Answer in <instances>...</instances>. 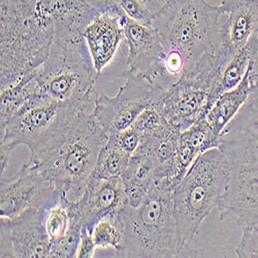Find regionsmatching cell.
Wrapping results in <instances>:
<instances>
[{"instance_id": "6da1fadb", "label": "cell", "mask_w": 258, "mask_h": 258, "mask_svg": "<svg viewBox=\"0 0 258 258\" xmlns=\"http://www.w3.org/2000/svg\"><path fill=\"white\" fill-rule=\"evenodd\" d=\"M164 49L166 88L180 79L210 90L231 58L221 30V12L206 0H184L153 21Z\"/></svg>"}, {"instance_id": "7a4b0ae2", "label": "cell", "mask_w": 258, "mask_h": 258, "mask_svg": "<svg viewBox=\"0 0 258 258\" xmlns=\"http://www.w3.org/2000/svg\"><path fill=\"white\" fill-rule=\"evenodd\" d=\"M255 63L258 71V57ZM219 149L230 169L228 188L217 208L220 219L234 217L241 228L258 224V85L225 127Z\"/></svg>"}, {"instance_id": "3957f363", "label": "cell", "mask_w": 258, "mask_h": 258, "mask_svg": "<svg viewBox=\"0 0 258 258\" xmlns=\"http://www.w3.org/2000/svg\"><path fill=\"white\" fill-rule=\"evenodd\" d=\"M175 183L162 179L138 207L128 203L117 213L124 230V246L116 257H198L180 234L173 204Z\"/></svg>"}, {"instance_id": "277c9868", "label": "cell", "mask_w": 258, "mask_h": 258, "mask_svg": "<svg viewBox=\"0 0 258 258\" xmlns=\"http://www.w3.org/2000/svg\"><path fill=\"white\" fill-rule=\"evenodd\" d=\"M109 141L95 116L80 110L64 139L48 152L28 163L72 201H78L92 177L99 153Z\"/></svg>"}, {"instance_id": "5b68a950", "label": "cell", "mask_w": 258, "mask_h": 258, "mask_svg": "<svg viewBox=\"0 0 258 258\" xmlns=\"http://www.w3.org/2000/svg\"><path fill=\"white\" fill-rule=\"evenodd\" d=\"M229 180L228 161L219 148H214L199 156L174 186L175 217L180 234L187 244L191 245L204 220L218 208Z\"/></svg>"}, {"instance_id": "8992f818", "label": "cell", "mask_w": 258, "mask_h": 258, "mask_svg": "<svg viewBox=\"0 0 258 258\" xmlns=\"http://www.w3.org/2000/svg\"><path fill=\"white\" fill-rule=\"evenodd\" d=\"M83 109L35 95L29 98L0 129V171L5 175L17 146H26L30 158L56 147L66 137L75 115Z\"/></svg>"}, {"instance_id": "52a82bcc", "label": "cell", "mask_w": 258, "mask_h": 258, "mask_svg": "<svg viewBox=\"0 0 258 258\" xmlns=\"http://www.w3.org/2000/svg\"><path fill=\"white\" fill-rule=\"evenodd\" d=\"M98 76L85 50L84 38H55L33 79L40 96L86 110L97 97Z\"/></svg>"}, {"instance_id": "ba28073f", "label": "cell", "mask_w": 258, "mask_h": 258, "mask_svg": "<svg viewBox=\"0 0 258 258\" xmlns=\"http://www.w3.org/2000/svg\"><path fill=\"white\" fill-rule=\"evenodd\" d=\"M114 97L101 93L94 101L92 114L111 135L131 127L143 111L151 105H158L165 92L160 85L138 78H126Z\"/></svg>"}, {"instance_id": "9c48e42d", "label": "cell", "mask_w": 258, "mask_h": 258, "mask_svg": "<svg viewBox=\"0 0 258 258\" xmlns=\"http://www.w3.org/2000/svg\"><path fill=\"white\" fill-rule=\"evenodd\" d=\"M62 195L63 192L27 162L11 179L2 175L0 216L12 219L29 209L49 208Z\"/></svg>"}, {"instance_id": "30bf717a", "label": "cell", "mask_w": 258, "mask_h": 258, "mask_svg": "<svg viewBox=\"0 0 258 258\" xmlns=\"http://www.w3.org/2000/svg\"><path fill=\"white\" fill-rule=\"evenodd\" d=\"M124 39L128 47L127 71L123 78H138L160 85L166 89L161 37L153 25H144L121 15Z\"/></svg>"}, {"instance_id": "8fae6325", "label": "cell", "mask_w": 258, "mask_h": 258, "mask_svg": "<svg viewBox=\"0 0 258 258\" xmlns=\"http://www.w3.org/2000/svg\"><path fill=\"white\" fill-rule=\"evenodd\" d=\"M46 208H33L19 216L2 217V258H51V242L44 226Z\"/></svg>"}, {"instance_id": "7c38bea8", "label": "cell", "mask_w": 258, "mask_h": 258, "mask_svg": "<svg viewBox=\"0 0 258 258\" xmlns=\"http://www.w3.org/2000/svg\"><path fill=\"white\" fill-rule=\"evenodd\" d=\"M127 203L121 177L113 179L91 177L83 196L78 201H71V209L82 228L92 230L101 218L119 211Z\"/></svg>"}, {"instance_id": "4fadbf2b", "label": "cell", "mask_w": 258, "mask_h": 258, "mask_svg": "<svg viewBox=\"0 0 258 258\" xmlns=\"http://www.w3.org/2000/svg\"><path fill=\"white\" fill-rule=\"evenodd\" d=\"M209 97L208 88L180 79L166 88L159 107L169 124L182 133L208 113Z\"/></svg>"}, {"instance_id": "5bb4252c", "label": "cell", "mask_w": 258, "mask_h": 258, "mask_svg": "<svg viewBox=\"0 0 258 258\" xmlns=\"http://www.w3.org/2000/svg\"><path fill=\"white\" fill-rule=\"evenodd\" d=\"M83 38L99 75L113 61L124 38L122 17L114 13L97 14L85 27Z\"/></svg>"}, {"instance_id": "9a60e30c", "label": "cell", "mask_w": 258, "mask_h": 258, "mask_svg": "<svg viewBox=\"0 0 258 258\" xmlns=\"http://www.w3.org/2000/svg\"><path fill=\"white\" fill-rule=\"evenodd\" d=\"M219 9L224 46L233 55L258 35V0H221Z\"/></svg>"}, {"instance_id": "2e32d148", "label": "cell", "mask_w": 258, "mask_h": 258, "mask_svg": "<svg viewBox=\"0 0 258 258\" xmlns=\"http://www.w3.org/2000/svg\"><path fill=\"white\" fill-rule=\"evenodd\" d=\"M257 58V57H256ZM255 58V59H256ZM255 59L238 86L222 93L205 115L214 134L221 137L225 127L236 116L258 85V71Z\"/></svg>"}, {"instance_id": "e0dca14e", "label": "cell", "mask_w": 258, "mask_h": 258, "mask_svg": "<svg viewBox=\"0 0 258 258\" xmlns=\"http://www.w3.org/2000/svg\"><path fill=\"white\" fill-rule=\"evenodd\" d=\"M121 178L128 204L133 207H138L156 182L164 179L158 161L141 147L131 156Z\"/></svg>"}, {"instance_id": "ac0fdd59", "label": "cell", "mask_w": 258, "mask_h": 258, "mask_svg": "<svg viewBox=\"0 0 258 258\" xmlns=\"http://www.w3.org/2000/svg\"><path fill=\"white\" fill-rule=\"evenodd\" d=\"M220 137L212 131L205 116L182 132L175 160V182L179 183L191 165L208 150L219 148Z\"/></svg>"}, {"instance_id": "d6986e66", "label": "cell", "mask_w": 258, "mask_h": 258, "mask_svg": "<svg viewBox=\"0 0 258 258\" xmlns=\"http://www.w3.org/2000/svg\"><path fill=\"white\" fill-rule=\"evenodd\" d=\"M258 57V35L253 36L245 46L236 51L227 61L216 87L209 98V110L224 92L233 89L244 78L252 61Z\"/></svg>"}, {"instance_id": "ffe728a7", "label": "cell", "mask_w": 258, "mask_h": 258, "mask_svg": "<svg viewBox=\"0 0 258 258\" xmlns=\"http://www.w3.org/2000/svg\"><path fill=\"white\" fill-rule=\"evenodd\" d=\"M71 201L66 193L54 205L45 209L44 226L51 242V252L54 247L61 243L67 236L75 231H82L81 224L74 217Z\"/></svg>"}, {"instance_id": "44dd1931", "label": "cell", "mask_w": 258, "mask_h": 258, "mask_svg": "<svg viewBox=\"0 0 258 258\" xmlns=\"http://www.w3.org/2000/svg\"><path fill=\"white\" fill-rule=\"evenodd\" d=\"M129 159L131 156L109 140L101 149L92 177L97 179L121 177L128 165Z\"/></svg>"}, {"instance_id": "7402d4cb", "label": "cell", "mask_w": 258, "mask_h": 258, "mask_svg": "<svg viewBox=\"0 0 258 258\" xmlns=\"http://www.w3.org/2000/svg\"><path fill=\"white\" fill-rule=\"evenodd\" d=\"M117 212L101 218L91 230L96 247L101 249L113 248L115 255L118 254L124 246L123 225Z\"/></svg>"}, {"instance_id": "603a6c76", "label": "cell", "mask_w": 258, "mask_h": 258, "mask_svg": "<svg viewBox=\"0 0 258 258\" xmlns=\"http://www.w3.org/2000/svg\"><path fill=\"white\" fill-rule=\"evenodd\" d=\"M132 126L138 132L141 138V144L153 140L174 128L165 119L159 104L147 107Z\"/></svg>"}, {"instance_id": "cb8c5ba5", "label": "cell", "mask_w": 258, "mask_h": 258, "mask_svg": "<svg viewBox=\"0 0 258 258\" xmlns=\"http://www.w3.org/2000/svg\"><path fill=\"white\" fill-rule=\"evenodd\" d=\"M114 4L119 16L124 15L144 25H153L154 16L143 0H114Z\"/></svg>"}, {"instance_id": "d4e9b609", "label": "cell", "mask_w": 258, "mask_h": 258, "mask_svg": "<svg viewBox=\"0 0 258 258\" xmlns=\"http://www.w3.org/2000/svg\"><path fill=\"white\" fill-rule=\"evenodd\" d=\"M243 231L235 254L240 258H258V224L241 228Z\"/></svg>"}, {"instance_id": "484cf974", "label": "cell", "mask_w": 258, "mask_h": 258, "mask_svg": "<svg viewBox=\"0 0 258 258\" xmlns=\"http://www.w3.org/2000/svg\"><path fill=\"white\" fill-rule=\"evenodd\" d=\"M109 140L129 156H132L141 146V138L133 126L123 132L111 135Z\"/></svg>"}, {"instance_id": "4316f807", "label": "cell", "mask_w": 258, "mask_h": 258, "mask_svg": "<svg viewBox=\"0 0 258 258\" xmlns=\"http://www.w3.org/2000/svg\"><path fill=\"white\" fill-rule=\"evenodd\" d=\"M96 248L97 247L92 238L91 230L82 229L81 239H80L79 246H78L75 257H77V258H91L94 256V252H95Z\"/></svg>"}, {"instance_id": "83f0119b", "label": "cell", "mask_w": 258, "mask_h": 258, "mask_svg": "<svg viewBox=\"0 0 258 258\" xmlns=\"http://www.w3.org/2000/svg\"><path fill=\"white\" fill-rule=\"evenodd\" d=\"M148 10L154 16V20L181 4L184 0H143Z\"/></svg>"}, {"instance_id": "f1b7e54d", "label": "cell", "mask_w": 258, "mask_h": 258, "mask_svg": "<svg viewBox=\"0 0 258 258\" xmlns=\"http://www.w3.org/2000/svg\"><path fill=\"white\" fill-rule=\"evenodd\" d=\"M83 2L87 4L97 14H102V13L117 14L114 0H83Z\"/></svg>"}]
</instances>
